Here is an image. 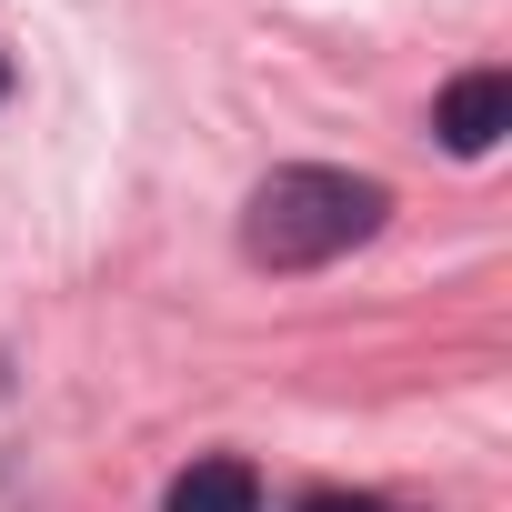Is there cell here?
Instances as JSON below:
<instances>
[{"label":"cell","instance_id":"obj_1","mask_svg":"<svg viewBox=\"0 0 512 512\" xmlns=\"http://www.w3.org/2000/svg\"><path fill=\"white\" fill-rule=\"evenodd\" d=\"M382 211H392V191H382L372 171L292 161V171H272L262 191H251V211H241V251H251L262 272H322V262H342L352 241L382 231Z\"/></svg>","mask_w":512,"mask_h":512},{"label":"cell","instance_id":"obj_2","mask_svg":"<svg viewBox=\"0 0 512 512\" xmlns=\"http://www.w3.org/2000/svg\"><path fill=\"white\" fill-rule=\"evenodd\" d=\"M432 131H442V151H452V161H482V151L512 131V71H462V81L442 91Z\"/></svg>","mask_w":512,"mask_h":512},{"label":"cell","instance_id":"obj_3","mask_svg":"<svg viewBox=\"0 0 512 512\" xmlns=\"http://www.w3.org/2000/svg\"><path fill=\"white\" fill-rule=\"evenodd\" d=\"M161 512H262V482H251V462L211 452V462H191V472L161 492Z\"/></svg>","mask_w":512,"mask_h":512},{"label":"cell","instance_id":"obj_4","mask_svg":"<svg viewBox=\"0 0 512 512\" xmlns=\"http://www.w3.org/2000/svg\"><path fill=\"white\" fill-rule=\"evenodd\" d=\"M302 512H392V502H372V492H312Z\"/></svg>","mask_w":512,"mask_h":512},{"label":"cell","instance_id":"obj_5","mask_svg":"<svg viewBox=\"0 0 512 512\" xmlns=\"http://www.w3.org/2000/svg\"><path fill=\"white\" fill-rule=\"evenodd\" d=\"M0 81H11V71H0Z\"/></svg>","mask_w":512,"mask_h":512}]
</instances>
